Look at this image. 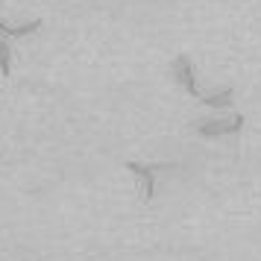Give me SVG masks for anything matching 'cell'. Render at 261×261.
<instances>
[{
	"label": "cell",
	"mask_w": 261,
	"mask_h": 261,
	"mask_svg": "<svg viewBox=\"0 0 261 261\" xmlns=\"http://www.w3.org/2000/svg\"><path fill=\"white\" fill-rule=\"evenodd\" d=\"M173 68H176L179 85H182V88H185L191 97H197L200 103H205V106H214V109L232 106V100H235V91H232V88H223V91H217V94H205V91H200V85H197V80H194V65H191L188 56H179V59L173 62Z\"/></svg>",
	"instance_id": "cell-1"
},
{
	"label": "cell",
	"mask_w": 261,
	"mask_h": 261,
	"mask_svg": "<svg viewBox=\"0 0 261 261\" xmlns=\"http://www.w3.org/2000/svg\"><path fill=\"white\" fill-rule=\"evenodd\" d=\"M0 73H3V76L12 73V50L3 41V36H0Z\"/></svg>",
	"instance_id": "cell-5"
},
{
	"label": "cell",
	"mask_w": 261,
	"mask_h": 261,
	"mask_svg": "<svg viewBox=\"0 0 261 261\" xmlns=\"http://www.w3.org/2000/svg\"><path fill=\"white\" fill-rule=\"evenodd\" d=\"M38 30H41V21H30V24H21V27H9L0 21V36H9V38L30 36V33H38Z\"/></svg>",
	"instance_id": "cell-4"
},
{
	"label": "cell",
	"mask_w": 261,
	"mask_h": 261,
	"mask_svg": "<svg viewBox=\"0 0 261 261\" xmlns=\"http://www.w3.org/2000/svg\"><path fill=\"white\" fill-rule=\"evenodd\" d=\"M126 167H129L132 173L138 176V182L144 185V200L150 202L155 194V173L159 170H165V167H173L170 162H155V165H141V162H126Z\"/></svg>",
	"instance_id": "cell-2"
},
{
	"label": "cell",
	"mask_w": 261,
	"mask_h": 261,
	"mask_svg": "<svg viewBox=\"0 0 261 261\" xmlns=\"http://www.w3.org/2000/svg\"><path fill=\"white\" fill-rule=\"evenodd\" d=\"M241 126H244V118H241V115H235V118H229V120L202 123V126H200V135H205V138H214V135H229V132H238Z\"/></svg>",
	"instance_id": "cell-3"
}]
</instances>
